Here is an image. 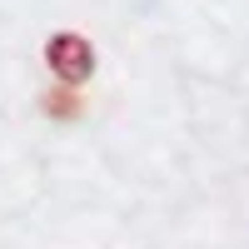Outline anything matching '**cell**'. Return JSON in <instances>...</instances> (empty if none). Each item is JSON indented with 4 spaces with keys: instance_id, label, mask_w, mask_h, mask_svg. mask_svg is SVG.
Returning a JSON list of instances; mask_svg holds the SVG:
<instances>
[{
    "instance_id": "1",
    "label": "cell",
    "mask_w": 249,
    "mask_h": 249,
    "mask_svg": "<svg viewBox=\"0 0 249 249\" xmlns=\"http://www.w3.org/2000/svg\"><path fill=\"white\" fill-rule=\"evenodd\" d=\"M45 65L60 80V90H80L95 75V45L85 35H75V30H60V35L45 40Z\"/></svg>"
},
{
    "instance_id": "2",
    "label": "cell",
    "mask_w": 249,
    "mask_h": 249,
    "mask_svg": "<svg viewBox=\"0 0 249 249\" xmlns=\"http://www.w3.org/2000/svg\"><path fill=\"white\" fill-rule=\"evenodd\" d=\"M40 105H45L50 120H75V115H80V100H75L70 90H45V100H40Z\"/></svg>"
}]
</instances>
